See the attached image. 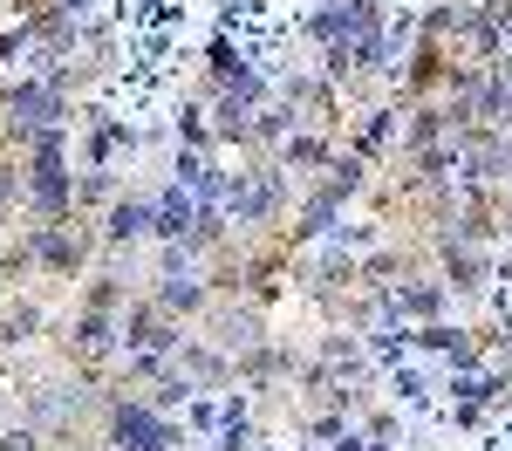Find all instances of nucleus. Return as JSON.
Listing matches in <instances>:
<instances>
[{"mask_svg": "<svg viewBox=\"0 0 512 451\" xmlns=\"http://www.w3.org/2000/svg\"><path fill=\"white\" fill-rule=\"evenodd\" d=\"M35 199L48 205V212H62V199H69V178H62V137H55V130L35 137Z\"/></svg>", "mask_w": 512, "mask_h": 451, "instance_id": "obj_1", "label": "nucleus"}, {"mask_svg": "<svg viewBox=\"0 0 512 451\" xmlns=\"http://www.w3.org/2000/svg\"><path fill=\"white\" fill-rule=\"evenodd\" d=\"M55 110H62V96H55L48 82L14 89V130H35V137H48V130H55Z\"/></svg>", "mask_w": 512, "mask_h": 451, "instance_id": "obj_2", "label": "nucleus"}, {"mask_svg": "<svg viewBox=\"0 0 512 451\" xmlns=\"http://www.w3.org/2000/svg\"><path fill=\"white\" fill-rule=\"evenodd\" d=\"M117 445L123 451H164V445H171V431H164L144 404H123L117 410Z\"/></svg>", "mask_w": 512, "mask_h": 451, "instance_id": "obj_3", "label": "nucleus"}, {"mask_svg": "<svg viewBox=\"0 0 512 451\" xmlns=\"http://www.w3.org/2000/svg\"><path fill=\"white\" fill-rule=\"evenodd\" d=\"M226 199H233V212H239V219H267V212H274V178H253V185H233Z\"/></svg>", "mask_w": 512, "mask_h": 451, "instance_id": "obj_4", "label": "nucleus"}, {"mask_svg": "<svg viewBox=\"0 0 512 451\" xmlns=\"http://www.w3.org/2000/svg\"><path fill=\"white\" fill-rule=\"evenodd\" d=\"M192 219H198V212H192V199H185V185H178V192L158 205V233H171V240H178V233H185Z\"/></svg>", "mask_w": 512, "mask_h": 451, "instance_id": "obj_5", "label": "nucleus"}, {"mask_svg": "<svg viewBox=\"0 0 512 451\" xmlns=\"http://www.w3.org/2000/svg\"><path fill=\"white\" fill-rule=\"evenodd\" d=\"M151 219H158L151 205H117V226H110V233H117V240H137V233H151Z\"/></svg>", "mask_w": 512, "mask_h": 451, "instance_id": "obj_6", "label": "nucleus"}, {"mask_svg": "<svg viewBox=\"0 0 512 451\" xmlns=\"http://www.w3.org/2000/svg\"><path fill=\"white\" fill-rule=\"evenodd\" d=\"M192 301H198V287L185 274H164V308H192Z\"/></svg>", "mask_w": 512, "mask_h": 451, "instance_id": "obj_7", "label": "nucleus"}, {"mask_svg": "<svg viewBox=\"0 0 512 451\" xmlns=\"http://www.w3.org/2000/svg\"><path fill=\"white\" fill-rule=\"evenodd\" d=\"M62 7H69V14H82V7H89V0H62Z\"/></svg>", "mask_w": 512, "mask_h": 451, "instance_id": "obj_8", "label": "nucleus"}]
</instances>
